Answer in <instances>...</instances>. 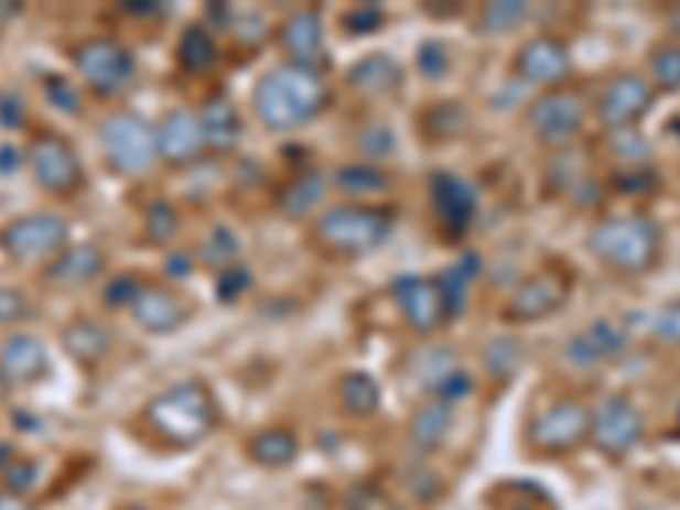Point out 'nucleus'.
<instances>
[{
    "mask_svg": "<svg viewBox=\"0 0 680 510\" xmlns=\"http://www.w3.org/2000/svg\"><path fill=\"white\" fill-rule=\"evenodd\" d=\"M8 171H18V153L14 147H0V174H8Z\"/></svg>",
    "mask_w": 680,
    "mask_h": 510,
    "instance_id": "obj_46",
    "label": "nucleus"
},
{
    "mask_svg": "<svg viewBox=\"0 0 680 510\" xmlns=\"http://www.w3.org/2000/svg\"><path fill=\"white\" fill-rule=\"evenodd\" d=\"M391 296L398 313H402V321L415 334H435L446 324V317H453L446 286L435 276H402L398 283H391Z\"/></svg>",
    "mask_w": 680,
    "mask_h": 510,
    "instance_id": "obj_11",
    "label": "nucleus"
},
{
    "mask_svg": "<svg viewBox=\"0 0 680 510\" xmlns=\"http://www.w3.org/2000/svg\"><path fill=\"white\" fill-rule=\"evenodd\" d=\"M592 256L626 276L647 272L660 259V228L647 215H616L603 218L589 235Z\"/></svg>",
    "mask_w": 680,
    "mask_h": 510,
    "instance_id": "obj_4",
    "label": "nucleus"
},
{
    "mask_svg": "<svg viewBox=\"0 0 680 510\" xmlns=\"http://www.w3.org/2000/svg\"><path fill=\"white\" fill-rule=\"evenodd\" d=\"M327 102H331V86H327L324 72L293 65V62L269 68L252 93L256 116L262 120V127L276 133H290V130L306 127L327 109Z\"/></svg>",
    "mask_w": 680,
    "mask_h": 510,
    "instance_id": "obj_1",
    "label": "nucleus"
},
{
    "mask_svg": "<svg viewBox=\"0 0 680 510\" xmlns=\"http://www.w3.org/2000/svg\"><path fill=\"white\" fill-rule=\"evenodd\" d=\"M102 269H106V252L99 246L93 242L68 246L45 265V283L55 290H75V286L99 280Z\"/></svg>",
    "mask_w": 680,
    "mask_h": 510,
    "instance_id": "obj_19",
    "label": "nucleus"
},
{
    "mask_svg": "<svg viewBox=\"0 0 680 510\" xmlns=\"http://www.w3.org/2000/svg\"><path fill=\"white\" fill-rule=\"evenodd\" d=\"M123 510H150V507H140V503H133V507H123Z\"/></svg>",
    "mask_w": 680,
    "mask_h": 510,
    "instance_id": "obj_50",
    "label": "nucleus"
},
{
    "mask_svg": "<svg viewBox=\"0 0 680 510\" xmlns=\"http://www.w3.org/2000/svg\"><path fill=\"white\" fill-rule=\"evenodd\" d=\"M667 24H670L673 34H680V8H673V11L667 14Z\"/></svg>",
    "mask_w": 680,
    "mask_h": 510,
    "instance_id": "obj_48",
    "label": "nucleus"
},
{
    "mask_svg": "<svg viewBox=\"0 0 680 510\" xmlns=\"http://www.w3.org/2000/svg\"><path fill=\"white\" fill-rule=\"evenodd\" d=\"M143 415L156 440L187 449L212 436V428L218 425V402L208 384L181 381L160 391Z\"/></svg>",
    "mask_w": 680,
    "mask_h": 510,
    "instance_id": "obj_2",
    "label": "nucleus"
},
{
    "mask_svg": "<svg viewBox=\"0 0 680 510\" xmlns=\"http://www.w3.org/2000/svg\"><path fill=\"white\" fill-rule=\"evenodd\" d=\"M589 428H592V412L579 399H558L535 415L528 440L538 453L562 456L589 440Z\"/></svg>",
    "mask_w": 680,
    "mask_h": 510,
    "instance_id": "obj_10",
    "label": "nucleus"
},
{
    "mask_svg": "<svg viewBox=\"0 0 680 510\" xmlns=\"http://www.w3.org/2000/svg\"><path fill=\"white\" fill-rule=\"evenodd\" d=\"M48 96H52V99H58L65 109H78V96H75V89H68V86L62 83V78H52Z\"/></svg>",
    "mask_w": 680,
    "mask_h": 510,
    "instance_id": "obj_44",
    "label": "nucleus"
},
{
    "mask_svg": "<svg viewBox=\"0 0 680 510\" xmlns=\"http://www.w3.org/2000/svg\"><path fill=\"white\" fill-rule=\"evenodd\" d=\"M639 433H644V422H639V412L633 409V402L613 395V399H603L592 412V428L589 436L592 443L603 449L606 456H623L629 453L636 443H639Z\"/></svg>",
    "mask_w": 680,
    "mask_h": 510,
    "instance_id": "obj_15",
    "label": "nucleus"
},
{
    "mask_svg": "<svg viewBox=\"0 0 680 510\" xmlns=\"http://www.w3.org/2000/svg\"><path fill=\"white\" fill-rule=\"evenodd\" d=\"M153 130H156V153H160V161H168V164H177V167L191 164L205 150L202 120L184 106L168 109L164 120H160Z\"/></svg>",
    "mask_w": 680,
    "mask_h": 510,
    "instance_id": "obj_17",
    "label": "nucleus"
},
{
    "mask_svg": "<svg viewBox=\"0 0 680 510\" xmlns=\"http://www.w3.org/2000/svg\"><path fill=\"white\" fill-rule=\"evenodd\" d=\"M11 456H14V449L8 443H0V466H11Z\"/></svg>",
    "mask_w": 680,
    "mask_h": 510,
    "instance_id": "obj_49",
    "label": "nucleus"
},
{
    "mask_svg": "<svg viewBox=\"0 0 680 510\" xmlns=\"http://www.w3.org/2000/svg\"><path fill=\"white\" fill-rule=\"evenodd\" d=\"M99 143L106 164L123 174V177H140L153 167L156 161V130L143 120L140 112H112L99 123Z\"/></svg>",
    "mask_w": 680,
    "mask_h": 510,
    "instance_id": "obj_5",
    "label": "nucleus"
},
{
    "mask_svg": "<svg viewBox=\"0 0 680 510\" xmlns=\"http://www.w3.org/2000/svg\"><path fill=\"white\" fill-rule=\"evenodd\" d=\"M202 133H205V147L218 150V153H228L238 147V137H242V120H238V109L228 96H212L205 106H202Z\"/></svg>",
    "mask_w": 680,
    "mask_h": 510,
    "instance_id": "obj_24",
    "label": "nucleus"
},
{
    "mask_svg": "<svg viewBox=\"0 0 680 510\" xmlns=\"http://www.w3.org/2000/svg\"><path fill=\"white\" fill-rule=\"evenodd\" d=\"M140 286H143V283L127 272V276H116V280L106 286L102 300H106V306H130V303H133V296L140 293Z\"/></svg>",
    "mask_w": 680,
    "mask_h": 510,
    "instance_id": "obj_37",
    "label": "nucleus"
},
{
    "mask_svg": "<svg viewBox=\"0 0 680 510\" xmlns=\"http://www.w3.org/2000/svg\"><path fill=\"white\" fill-rule=\"evenodd\" d=\"M205 249H215L212 256H205V262H208V265H225V262H231V259H235V235H231V231H225V228H215Z\"/></svg>",
    "mask_w": 680,
    "mask_h": 510,
    "instance_id": "obj_38",
    "label": "nucleus"
},
{
    "mask_svg": "<svg viewBox=\"0 0 680 510\" xmlns=\"http://www.w3.org/2000/svg\"><path fill=\"white\" fill-rule=\"evenodd\" d=\"M28 167L34 184L48 191L52 198H72L86 184V167L78 161L75 147L58 133H37L28 143Z\"/></svg>",
    "mask_w": 680,
    "mask_h": 510,
    "instance_id": "obj_8",
    "label": "nucleus"
},
{
    "mask_svg": "<svg viewBox=\"0 0 680 510\" xmlns=\"http://www.w3.org/2000/svg\"><path fill=\"white\" fill-rule=\"evenodd\" d=\"M0 249L14 262H52L68 249V221L52 211H31L0 228Z\"/></svg>",
    "mask_w": 680,
    "mask_h": 510,
    "instance_id": "obj_7",
    "label": "nucleus"
},
{
    "mask_svg": "<svg viewBox=\"0 0 680 510\" xmlns=\"http://www.w3.org/2000/svg\"><path fill=\"white\" fill-rule=\"evenodd\" d=\"M334 181L344 194H354V198L357 194H375V191L388 187V174L375 164H347V167L337 171Z\"/></svg>",
    "mask_w": 680,
    "mask_h": 510,
    "instance_id": "obj_31",
    "label": "nucleus"
},
{
    "mask_svg": "<svg viewBox=\"0 0 680 510\" xmlns=\"http://www.w3.org/2000/svg\"><path fill=\"white\" fill-rule=\"evenodd\" d=\"M391 225H395V215L388 208L347 202V205H334L324 215H316L310 235L320 252L354 259V256H368L371 249H378L388 239Z\"/></svg>",
    "mask_w": 680,
    "mask_h": 510,
    "instance_id": "obj_3",
    "label": "nucleus"
},
{
    "mask_svg": "<svg viewBox=\"0 0 680 510\" xmlns=\"http://www.w3.org/2000/svg\"><path fill=\"white\" fill-rule=\"evenodd\" d=\"M347 86L368 99H385L402 89V68L388 55H368L347 72Z\"/></svg>",
    "mask_w": 680,
    "mask_h": 510,
    "instance_id": "obj_23",
    "label": "nucleus"
},
{
    "mask_svg": "<svg viewBox=\"0 0 680 510\" xmlns=\"http://www.w3.org/2000/svg\"><path fill=\"white\" fill-rule=\"evenodd\" d=\"M629 344V334L623 330V324L616 321H592L589 327H582L569 344H565V358L575 368H598L613 358H619Z\"/></svg>",
    "mask_w": 680,
    "mask_h": 510,
    "instance_id": "obj_18",
    "label": "nucleus"
},
{
    "mask_svg": "<svg viewBox=\"0 0 680 510\" xmlns=\"http://www.w3.org/2000/svg\"><path fill=\"white\" fill-rule=\"evenodd\" d=\"M218 58V48H215V37L208 34V28H187L181 34V42H177V62L184 72L191 75H202L215 65Z\"/></svg>",
    "mask_w": 680,
    "mask_h": 510,
    "instance_id": "obj_30",
    "label": "nucleus"
},
{
    "mask_svg": "<svg viewBox=\"0 0 680 510\" xmlns=\"http://www.w3.org/2000/svg\"><path fill=\"white\" fill-rule=\"evenodd\" d=\"M31 313V303L21 290L14 286H0V327H11V324H21L28 321Z\"/></svg>",
    "mask_w": 680,
    "mask_h": 510,
    "instance_id": "obj_36",
    "label": "nucleus"
},
{
    "mask_svg": "<svg viewBox=\"0 0 680 510\" xmlns=\"http://www.w3.org/2000/svg\"><path fill=\"white\" fill-rule=\"evenodd\" d=\"M650 72L657 89L677 93L680 89V45H660L650 52Z\"/></svg>",
    "mask_w": 680,
    "mask_h": 510,
    "instance_id": "obj_32",
    "label": "nucleus"
},
{
    "mask_svg": "<svg viewBox=\"0 0 680 510\" xmlns=\"http://www.w3.org/2000/svg\"><path fill=\"white\" fill-rule=\"evenodd\" d=\"M296 453H300V443H296V436L290 433V428L272 425V428H262V433H256L249 440V456L262 466H272V469L290 466L296 459Z\"/></svg>",
    "mask_w": 680,
    "mask_h": 510,
    "instance_id": "obj_27",
    "label": "nucleus"
},
{
    "mask_svg": "<svg viewBox=\"0 0 680 510\" xmlns=\"http://www.w3.org/2000/svg\"><path fill=\"white\" fill-rule=\"evenodd\" d=\"M242 286H249L246 272H242V269H228L225 276H222V283H218V293L228 300V296H238V290H242Z\"/></svg>",
    "mask_w": 680,
    "mask_h": 510,
    "instance_id": "obj_43",
    "label": "nucleus"
},
{
    "mask_svg": "<svg viewBox=\"0 0 680 510\" xmlns=\"http://www.w3.org/2000/svg\"><path fill=\"white\" fill-rule=\"evenodd\" d=\"M450 422H453V405H450V402L435 399V402L419 405V412H415L412 422H409V440H412V446L422 449V453L435 449L439 443H443Z\"/></svg>",
    "mask_w": 680,
    "mask_h": 510,
    "instance_id": "obj_26",
    "label": "nucleus"
},
{
    "mask_svg": "<svg viewBox=\"0 0 680 510\" xmlns=\"http://www.w3.org/2000/svg\"><path fill=\"white\" fill-rule=\"evenodd\" d=\"M585 123V96L579 89H544L528 106V130L544 147H565L579 137Z\"/></svg>",
    "mask_w": 680,
    "mask_h": 510,
    "instance_id": "obj_9",
    "label": "nucleus"
},
{
    "mask_svg": "<svg viewBox=\"0 0 680 510\" xmlns=\"http://www.w3.org/2000/svg\"><path fill=\"white\" fill-rule=\"evenodd\" d=\"M177 231V211L164 202H156L150 211H147V235L153 242H168L171 235Z\"/></svg>",
    "mask_w": 680,
    "mask_h": 510,
    "instance_id": "obj_35",
    "label": "nucleus"
},
{
    "mask_svg": "<svg viewBox=\"0 0 680 510\" xmlns=\"http://www.w3.org/2000/svg\"><path fill=\"white\" fill-rule=\"evenodd\" d=\"M419 68H422L425 75H443V72L450 68L446 48L439 45V42H425V45L419 48Z\"/></svg>",
    "mask_w": 680,
    "mask_h": 510,
    "instance_id": "obj_39",
    "label": "nucleus"
},
{
    "mask_svg": "<svg viewBox=\"0 0 680 510\" xmlns=\"http://www.w3.org/2000/svg\"><path fill=\"white\" fill-rule=\"evenodd\" d=\"M650 334H654V340L663 344V347H680V300L667 303V306L657 313Z\"/></svg>",
    "mask_w": 680,
    "mask_h": 510,
    "instance_id": "obj_34",
    "label": "nucleus"
},
{
    "mask_svg": "<svg viewBox=\"0 0 680 510\" xmlns=\"http://www.w3.org/2000/svg\"><path fill=\"white\" fill-rule=\"evenodd\" d=\"M0 510H31L24 497L18 493H0Z\"/></svg>",
    "mask_w": 680,
    "mask_h": 510,
    "instance_id": "obj_47",
    "label": "nucleus"
},
{
    "mask_svg": "<svg viewBox=\"0 0 680 510\" xmlns=\"http://www.w3.org/2000/svg\"><path fill=\"white\" fill-rule=\"evenodd\" d=\"M654 99H657V86L650 78H644L639 72H619L616 78H609L603 96H598L595 116L609 130H629L636 120H644Z\"/></svg>",
    "mask_w": 680,
    "mask_h": 510,
    "instance_id": "obj_12",
    "label": "nucleus"
},
{
    "mask_svg": "<svg viewBox=\"0 0 680 510\" xmlns=\"http://www.w3.org/2000/svg\"><path fill=\"white\" fill-rule=\"evenodd\" d=\"M357 147H361L368 156H385V153L395 150V137H391L385 127H368V130L361 133V140H357Z\"/></svg>",
    "mask_w": 680,
    "mask_h": 510,
    "instance_id": "obj_40",
    "label": "nucleus"
},
{
    "mask_svg": "<svg viewBox=\"0 0 680 510\" xmlns=\"http://www.w3.org/2000/svg\"><path fill=\"white\" fill-rule=\"evenodd\" d=\"M11 466H14V463H11ZM8 484H11L14 493H21V490L31 484V466H14L11 474H8Z\"/></svg>",
    "mask_w": 680,
    "mask_h": 510,
    "instance_id": "obj_45",
    "label": "nucleus"
},
{
    "mask_svg": "<svg viewBox=\"0 0 680 510\" xmlns=\"http://www.w3.org/2000/svg\"><path fill=\"white\" fill-rule=\"evenodd\" d=\"M279 45L290 55L293 65H306V68H316L324 62V21H320L316 11L303 8L296 14L287 18V24L279 28Z\"/></svg>",
    "mask_w": 680,
    "mask_h": 510,
    "instance_id": "obj_20",
    "label": "nucleus"
},
{
    "mask_svg": "<svg viewBox=\"0 0 680 510\" xmlns=\"http://www.w3.org/2000/svg\"><path fill=\"white\" fill-rule=\"evenodd\" d=\"M72 65L96 96L123 93L137 72L133 52L119 45L116 37H86V42L72 45Z\"/></svg>",
    "mask_w": 680,
    "mask_h": 510,
    "instance_id": "obj_6",
    "label": "nucleus"
},
{
    "mask_svg": "<svg viewBox=\"0 0 680 510\" xmlns=\"http://www.w3.org/2000/svg\"><path fill=\"white\" fill-rule=\"evenodd\" d=\"M525 14H528V8L517 4V0H507V4H487V11L479 14V28H484L487 34H497V31L514 28Z\"/></svg>",
    "mask_w": 680,
    "mask_h": 510,
    "instance_id": "obj_33",
    "label": "nucleus"
},
{
    "mask_svg": "<svg viewBox=\"0 0 680 510\" xmlns=\"http://www.w3.org/2000/svg\"><path fill=\"white\" fill-rule=\"evenodd\" d=\"M48 371V350L31 334H11L0 344V378L8 384H34Z\"/></svg>",
    "mask_w": 680,
    "mask_h": 510,
    "instance_id": "obj_21",
    "label": "nucleus"
},
{
    "mask_svg": "<svg viewBox=\"0 0 680 510\" xmlns=\"http://www.w3.org/2000/svg\"><path fill=\"white\" fill-rule=\"evenodd\" d=\"M62 347L68 350V358H75L78 365H96L109 355L112 337L99 321L75 317L62 327Z\"/></svg>",
    "mask_w": 680,
    "mask_h": 510,
    "instance_id": "obj_25",
    "label": "nucleus"
},
{
    "mask_svg": "<svg viewBox=\"0 0 680 510\" xmlns=\"http://www.w3.org/2000/svg\"><path fill=\"white\" fill-rule=\"evenodd\" d=\"M341 405L357 415V419H365L371 415L378 405H381V388L378 381L368 375V371H350L341 378Z\"/></svg>",
    "mask_w": 680,
    "mask_h": 510,
    "instance_id": "obj_28",
    "label": "nucleus"
},
{
    "mask_svg": "<svg viewBox=\"0 0 680 510\" xmlns=\"http://www.w3.org/2000/svg\"><path fill=\"white\" fill-rule=\"evenodd\" d=\"M324 198V174L320 171H303L300 177H293L279 198V211L290 215V218H303L313 211V205Z\"/></svg>",
    "mask_w": 680,
    "mask_h": 510,
    "instance_id": "obj_29",
    "label": "nucleus"
},
{
    "mask_svg": "<svg viewBox=\"0 0 680 510\" xmlns=\"http://www.w3.org/2000/svg\"><path fill=\"white\" fill-rule=\"evenodd\" d=\"M133 321L150 334H174L191 321V300L168 283H143L130 303Z\"/></svg>",
    "mask_w": 680,
    "mask_h": 510,
    "instance_id": "obj_14",
    "label": "nucleus"
},
{
    "mask_svg": "<svg viewBox=\"0 0 680 510\" xmlns=\"http://www.w3.org/2000/svg\"><path fill=\"white\" fill-rule=\"evenodd\" d=\"M514 65H517V75H521L525 83L558 89L572 72V55L562 42H558V37L538 34V37H531V42L521 45Z\"/></svg>",
    "mask_w": 680,
    "mask_h": 510,
    "instance_id": "obj_16",
    "label": "nucleus"
},
{
    "mask_svg": "<svg viewBox=\"0 0 680 510\" xmlns=\"http://www.w3.org/2000/svg\"><path fill=\"white\" fill-rule=\"evenodd\" d=\"M0 123L4 127H24V109H21V102L18 99H11V96H4L0 99Z\"/></svg>",
    "mask_w": 680,
    "mask_h": 510,
    "instance_id": "obj_42",
    "label": "nucleus"
},
{
    "mask_svg": "<svg viewBox=\"0 0 680 510\" xmlns=\"http://www.w3.org/2000/svg\"><path fill=\"white\" fill-rule=\"evenodd\" d=\"M429 191H432V208H435L439 221L453 231L469 228L473 211H476V194L466 181H460L453 174H435Z\"/></svg>",
    "mask_w": 680,
    "mask_h": 510,
    "instance_id": "obj_22",
    "label": "nucleus"
},
{
    "mask_svg": "<svg viewBox=\"0 0 680 510\" xmlns=\"http://www.w3.org/2000/svg\"><path fill=\"white\" fill-rule=\"evenodd\" d=\"M569 280L558 276V272H535V276H525L510 290V296L504 300L500 317L507 324H535L551 317L554 310H562L569 300Z\"/></svg>",
    "mask_w": 680,
    "mask_h": 510,
    "instance_id": "obj_13",
    "label": "nucleus"
},
{
    "mask_svg": "<svg viewBox=\"0 0 680 510\" xmlns=\"http://www.w3.org/2000/svg\"><path fill=\"white\" fill-rule=\"evenodd\" d=\"M378 24H381V11H378V8H354V11L344 18V28H347L350 34H371Z\"/></svg>",
    "mask_w": 680,
    "mask_h": 510,
    "instance_id": "obj_41",
    "label": "nucleus"
}]
</instances>
